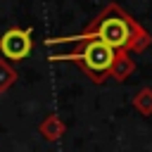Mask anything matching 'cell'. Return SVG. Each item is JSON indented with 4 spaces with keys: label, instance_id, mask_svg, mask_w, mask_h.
<instances>
[{
    "label": "cell",
    "instance_id": "2",
    "mask_svg": "<svg viewBox=\"0 0 152 152\" xmlns=\"http://www.w3.org/2000/svg\"><path fill=\"white\" fill-rule=\"evenodd\" d=\"M66 40V38H62ZM52 59H76L83 64V69L88 74H93V78H100V74H107L112 66H114V50L95 38H86L83 40V48L78 52H69V55H55Z\"/></svg>",
    "mask_w": 152,
    "mask_h": 152
},
{
    "label": "cell",
    "instance_id": "3",
    "mask_svg": "<svg viewBox=\"0 0 152 152\" xmlns=\"http://www.w3.org/2000/svg\"><path fill=\"white\" fill-rule=\"evenodd\" d=\"M31 48H33L31 31H26V28H10L0 36V52H2V57L12 59V62L28 57Z\"/></svg>",
    "mask_w": 152,
    "mask_h": 152
},
{
    "label": "cell",
    "instance_id": "1",
    "mask_svg": "<svg viewBox=\"0 0 152 152\" xmlns=\"http://www.w3.org/2000/svg\"><path fill=\"white\" fill-rule=\"evenodd\" d=\"M86 38H95V40L109 45L112 50L126 48L133 40V24L124 14H119V12L112 10L104 17H100V21L95 24L93 31H88L86 36H78V38H66V40H86Z\"/></svg>",
    "mask_w": 152,
    "mask_h": 152
},
{
    "label": "cell",
    "instance_id": "4",
    "mask_svg": "<svg viewBox=\"0 0 152 152\" xmlns=\"http://www.w3.org/2000/svg\"><path fill=\"white\" fill-rule=\"evenodd\" d=\"M14 81H17V71H14L5 59H0V95H2Z\"/></svg>",
    "mask_w": 152,
    "mask_h": 152
},
{
    "label": "cell",
    "instance_id": "5",
    "mask_svg": "<svg viewBox=\"0 0 152 152\" xmlns=\"http://www.w3.org/2000/svg\"><path fill=\"white\" fill-rule=\"evenodd\" d=\"M40 133H43L48 140H57V138L62 135V124H59L55 116H50L48 121H43V124H40Z\"/></svg>",
    "mask_w": 152,
    "mask_h": 152
}]
</instances>
